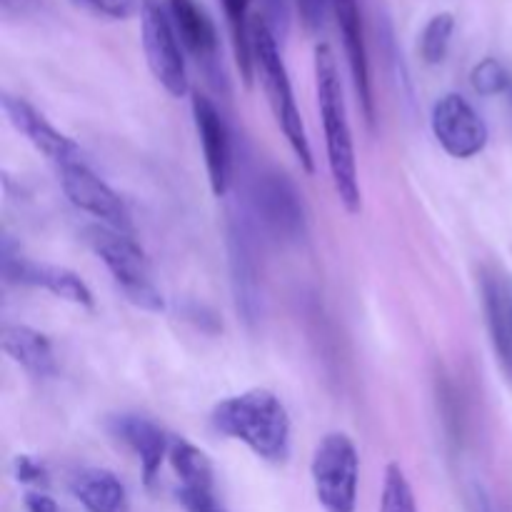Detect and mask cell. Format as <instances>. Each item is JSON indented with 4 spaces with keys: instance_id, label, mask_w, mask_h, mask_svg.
<instances>
[{
    "instance_id": "cell-1",
    "label": "cell",
    "mask_w": 512,
    "mask_h": 512,
    "mask_svg": "<svg viewBox=\"0 0 512 512\" xmlns=\"http://www.w3.org/2000/svg\"><path fill=\"white\" fill-rule=\"evenodd\" d=\"M315 90H318V108L325 128V150H328V168L333 178L335 193L348 213H360V178L358 160H355L353 130H350L348 108L343 98L338 60L328 43L315 48Z\"/></svg>"
},
{
    "instance_id": "cell-2",
    "label": "cell",
    "mask_w": 512,
    "mask_h": 512,
    "mask_svg": "<svg viewBox=\"0 0 512 512\" xmlns=\"http://www.w3.org/2000/svg\"><path fill=\"white\" fill-rule=\"evenodd\" d=\"M210 423L220 435L243 443L265 463L280 465L290 458V415L270 390L253 388L220 400Z\"/></svg>"
},
{
    "instance_id": "cell-3",
    "label": "cell",
    "mask_w": 512,
    "mask_h": 512,
    "mask_svg": "<svg viewBox=\"0 0 512 512\" xmlns=\"http://www.w3.org/2000/svg\"><path fill=\"white\" fill-rule=\"evenodd\" d=\"M250 50H253V68L258 70L260 83H263L265 98L275 115V123L283 130L290 150L295 153L298 163L305 173H315L313 150H310L308 133H305L303 118H300L298 103H295L293 85H290L288 68L280 55L278 38L273 28L265 23V18L250 20Z\"/></svg>"
},
{
    "instance_id": "cell-4",
    "label": "cell",
    "mask_w": 512,
    "mask_h": 512,
    "mask_svg": "<svg viewBox=\"0 0 512 512\" xmlns=\"http://www.w3.org/2000/svg\"><path fill=\"white\" fill-rule=\"evenodd\" d=\"M85 243L103 260L120 293L130 303L150 310V313L163 310V295L155 285L148 258L128 233H120V230L108 228V225H90V228H85Z\"/></svg>"
},
{
    "instance_id": "cell-5",
    "label": "cell",
    "mask_w": 512,
    "mask_h": 512,
    "mask_svg": "<svg viewBox=\"0 0 512 512\" xmlns=\"http://www.w3.org/2000/svg\"><path fill=\"white\" fill-rule=\"evenodd\" d=\"M315 498L325 512H355L360 485L358 448L345 433H328L310 463Z\"/></svg>"
},
{
    "instance_id": "cell-6",
    "label": "cell",
    "mask_w": 512,
    "mask_h": 512,
    "mask_svg": "<svg viewBox=\"0 0 512 512\" xmlns=\"http://www.w3.org/2000/svg\"><path fill=\"white\" fill-rule=\"evenodd\" d=\"M140 25H143L140 30H143V50L150 73L173 98H183L190 90L188 68H185L178 30L170 18V10L160 0H143Z\"/></svg>"
},
{
    "instance_id": "cell-7",
    "label": "cell",
    "mask_w": 512,
    "mask_h": 512,
    "mask_svg": "<svg viewBox=\"0 0 512 512\" xmlns=\"http://www.w3.org/2000/svg\"><path fill=\"white\" fill-rule=\"evenodd\" d=\"M255 215L278 240L295 243L305 235V208L293 180L280 170H265L253 185Z\"/></svg>"
},
{
    "instance_id": "cell-8",
    "label": "cell",
    "mask_w": 512,
    "mask_h": 512,
    "mask_svg": "<svg viewBox=\"0 0 512 512\" xmlns=\"http://www.w3.org/2000/svg\"><path fill=\"white\" fill-rule=\"evenodd\" d=\"M430 128L445 153L458 160H470L483 153L490 138L485 120L460 93H445L433 105Z\"/></svg>"
},
{
    "instance_id": "cell-9",
    "label": "cell",
    "mask_w": 512,
    "mask_h": 512,
    "mask_svg": "<svg viewBox=\"0 0 512 512\" xmlns=\"http://www.w3.org/2000/svg\"><path fill=\"white\" fill-rule=\"evenodd\" d=\"M60 185H63V193L68 195V200L78 210L95 215L108 228H115L128 235L133 233V220H130L123 198L103 178H98L85 165V160L63 165L60 168Z\"/></svg>"
},
{
    "instance_id": "cell-10",
    "label": "cell",
    "mask_w": 512,
    "mask_h": 512,
    "mask_svg": "<svg viewBox=\"0 0 512 512\" xmlns=\"http://www.w3.org/2000/svg\"><path fill=\"white\" fill-rule=\"evenodd\" d=\"M3 275L8 283L33 285V288L48 290L55 298L68 300L80 308H93V293L80 275H75L68 268H58V265H45L23 258L20 250L10 245V240L3 243Z\"/></svg>"
},
{
    "instance_id": "cell-11",
    "label": "cell",
    "mask_w": 512,
    "mask_h": 512,
    "mask_svg": "<svg viewBox=\"0 0 512 512\" xmlns=\"http://www.w3.org/2000/svg\"><path fill=\"white\" fill-rule=\"evenodd\" d=\"M193 120L200 145H203L210 190L213 195L223 198L233 180V145H230L228 125L213 100L203 93H193Z\"/></svg>"
},
{
    "instance_id": "cell-12",
    "label": "cell",
    "mask_w": 512,
    "mask_h": 512,
    "mask_svg": "<svg viewBox=\"0 0 512 512\" xmlns=\"http://www.w3.org/2000/svg\"><path fill=\"white\" fill-rule=\"evenodd\" d=\"M3 110L8 115V120L13 123V128L18 133H23L28 138V143L33 145L35 150L45 155L48 160H53L58 168L63 165L75 163V160H83V153H80L78 145L68 138L65 133H60L53 123H48L43 113L33 108L25 98H18V95H3Z\"/></svg>"
},
{
    "instance_id": "cell-13",
    "label": "cell",
    "mask_w": 512,
    "mask_h": 512,
    "mask_svg": "<svg viewBox=\"0 0 512 512\" xmlns=\"http://www.w3.org/2000/svg\"><path fill=\"white\" fill-rule=\"evenodd\" d=\"M110 433L138 458L143 483L153 488L155 478L160 473V465L170 455L173 435H168L158 423L143 418V415H115L110 420Z\"/></svg>"
},
{
    "instance_id": "cell-14",
    "label": "cell",
    "mask_w": 512,
    "mask_h": 512,
    "mask_svg": "<svg viewBox=\"0 0 512 512\" xmlns=\"http://www.w3.org/2000/svg\"><path fill=\"white\" fill-rule=\"evenodd\" d=\"M335 18H338L340 38H343L345 58H348L350 78H353V88L358 93L360 108L368 123L375 120V98H373V83H370V63H368V48H365V33H363V18H360L358 0H333Z\"/></svg>"
},
{
    "instance_id": "cell-15",
    "label": "cell",
    "mask_w": 512,
    "mask_h": 512,
    "mask_svg": "<svg viewBox=\"0 0 512 512\" xmlns=\"http://www.w3.org/2000/svg\"><path fill=\"white\" fill-rule=\"evenodd\" d=\"M483 303L490 338L505 373L512 378V275L488 273L483 280Z\"/></svg>"
},
{
    "instance_id": "cell-16",
    "label": "cell",
    "mask_w": 512,
    "mask_h": 512,
    "mask_svg": "<svg viewBox=\"0 0 512 512\" xmlns=\"http://www.w3.org/2000/svg\"><path fill=\"white\" fill-rule=\"evenodd\" d=\"M170 18L180 43L198 63H213L218 55V30L200 0H168Z\"/></svg>"
},
{
    "instance_id": "cell-17",
    "label": "cell",
    "mask_w": 512,
    "mask_h": 512,
    "mask_svg": "<svg viewBox=\"0 0 512 512\" xmlns=\"http://www.w3.org/2000/svg\"><path fill=\"white\" fill-rule=\"evenodd\" d=\"M70 493L88 512H128V493L120 478L103 468H83L70 475Z\"/></svg>"
},
{
    "instance_id": "cell-18",
    "label": "cell",
    "mask_w": 512,
    "mask_h": 512,
    "mask_svg": "<svg viewBox=\"0 0 512 512\" xmlns=\"http://www.w3.org/2000/svg\"><path fill=\"white\" fill-rule=\"evenodd\" d=\"M3 350L15 365L33 378H48L55 373V353L50 340L28 325H5Z\"/></svg>"
},
{
    "instance_id": "cell-19",
    "label": "cell",
    "mask_w": 512,
    "mask_h": 512,
    "mask_svg": "<svg viewBox=\"0 0 512 512\" xmlns=\"http://www.w3.org/2000/svg\"><path fill=\"white\" fill-rule=\"evenodd\" d=\"M230 270H233V290L235 300H238L240 313L245 315L248 323L258 318V270H255L253 250H250L248 233L243 225H233L230 228Z\"/></svg>"
},
{
    "instance_id": "cell-20",
    "label": "cell",
    "mask_w": 512,
    "mask_h": 512,
    "mask_svg": "<svg viewBox=\"0 0 512 512\" xmlns=\"http://www.w3.org/2000/svg\"><path fill=\"white\" fill-rule=\"evenodd\" d=\"M170 465L178 475V488H215V468L213 460L185 438H173L170 443Z\"/></svg>"
},
{
    "instance_id": "cell-21",
    "label": "cell",
    "mask_w": 512,
    "mask_h": 512,
    "mask_svg": "<svg viewBox=\"0 0 512 512\" xmlns=\"http://www.w3.org/2000/svg\"><path fill=\"white\" fill-rule=\"evenodd\" d=\"M250 0H223L225 18L235 40V55H238V68L243 80L250 85L253 80V50H250V20H248Z\"/></svg>"
},
{
    "instance_id": "cell-22",
    "label": "cell",
    "mask_w": 512,
    "mask_h": 512,
    "mask_svg": "<svg viewBox=\"0 0 512 512\" xmlns=\"http://www.w3.org/2000/svg\"><path fill=\"white\" fill-rule=\"evenodd\" d=\"M380 512H420L415 500L413 485L408 475L398 463H390L385 468L383 493H380Z\"/></svg>"
},
{
    "instance_id": "cell-23",
    "label": "cell",
    "mask_w": 512,
    "mask_h": 512,
    "mask_svg": "<svg viewBox=\"0 0 512 512\" xmlns=\"http://www.w3.org/2000/svg\"><path fill=\"white\" fill-rule=\"evenodd\" d=\"M455 18L450 13H438L428 20L423 35H420V55L428 65L443 63L453 40Z\"/></svg>"
},
{
    "instance_id": "cell-24",
    "label": "cell",
    "mask_w": 512,
    "mask_h": 512,
    "mask_svg": "<svg viewBox=\"0 0 512 512\" xmlns=\"http://www.w3.org/2000/svg\"><path fill=\"white\" fill-rule=\"evenodd\" d=\"M470 85H473L475 93L485 95V98H490V95H498L510 85L508 70L503 68V63H500V60L485 58V60H480V63L473 68V73H470Z\"/></svg>"
},
{
    "instance_id": "cell-25",
    "label": "cell",
    "mask_w": 512,
    "mask_h": 512,
    "mask_svg": "<svg viewBox=\"0 0 512 512\" xmlns=\"http://www.w3.org/2000/svg\"><path fill=\"white\" fill-rule=\"evenodd\" d=\"M70 3L113 20H125L143 10V0H70Z\"/></svg>"
},
{
    "instance_id": "cell-26",
    "label": "cell",
    "mask_w": 512,
    "mask_h": 512,
    "mask_svg": "<svg viewBox=\"0 0 512 512\" xmlns=\"http://www.w3.org/2000/svg\"><path fill=\"white\" fill-rule=\"evenodd\" d=\"M175 495L185 512H228L218 500L215 488H178Z\"/></svg>"
},
{
    "instance_id": "cell-27",
    "label": "cell",
    "mask_w": 512,
    "mask_h": 512,
    "mask_svg": "<svg viewBox=\"0 0 512 512\" xmlns=\"http://www.w3.org/2000/svg\"><path fill=\"white\" fill-rule=\"evenodd\" d=\"M13 475L18 483L33 485V488H45L48 485V470L33 455H18L13 460Z\"/></svg>"
},
{
    "instance_id": "cell-28",
    "label": "cell",
    "mask_w": 512,
    "mask_h": 512,
    "mask_svg": "<svg viewBox=\"0 0 512 512\" xmlns=\"http://www.w3.org/2000/svg\"><path fill=\"white\" fill-rule=\"evenodd\" d=\"M328 3H333V0H298L300 20H303V25L308 33H318L320 25L325 23Z\"/></svg>"
},
{
    "instance_id": "cell-29",
    "label": "cell",
    "mask_w": 512,
    "mask_h": 512,
    "mask_svg": "<svg viewBox=\"0 0 512 512\" xmlns=\"http://www.w3.org/2000/svg\"><path fill=\"white\" fill-rule=\"evenodd\" d=\"M265 5H268V18H265V23L275 30L280 28V33H285L288 30V8H285V0H265Z\"/></svg>"
},
{
    "instance_id": "cell-30",
    "label": "cell",
    "mask_w": 512,
    "mask_h": 512,
    "mask_svg": "<svg viewBox=\"0 0 512 512\" xmlns=\"http://www.w3.org/2000/svg\"><path fill=\"white\" fill-rule=\"evenodd\" d=\"M25 508H28V512H60L58 503L50 495L40 493V490H30L25 495Z\"/></svg>"
},
{
    "instance_id": "cell-31",
    "label": "cell",
    "mask_w": 512,
    "mask_h": 512,
    "mask_svg": "<svg viewBox=\"0 0 512 512\" xmlns=\"http://www.w3.org/2000/svg\"><path fill=\"white\" fill-rule=\"evenodd\" d=\"M33 5H35V0H3L5 15H10V13H13V10H18V13H23V10L33 8Z\"/></svg>"
}]
</instances>
